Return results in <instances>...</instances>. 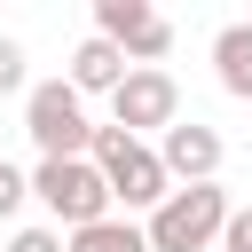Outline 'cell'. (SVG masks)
<instances>
[{"instance_id": "cell-3", "label": "cell", "mask_w": 252, "mask_h": 252, "mask_svg": "<svg viewBox=\"0 0 252 252\" xmlns=\"http://www.w3.org/2000/svg\"><path fill=\"white\" fill-rule=\"evenodd\" d=\"M24 134L39 142V158H87L94 118H87V102H79L71 79H39V87L24 94Z\"/></svg>"}, {"instance_id": "cell-13", "label": "cell", "mask_w": 252, "mask_h": 252, "mask_svg": "<svg viewBox=\"0 0 252 252\" xmlns=\"http://www.w3.org/2000/svg\"><path fill=\"white\" fill-rule=\"evenodd\" d=\"M16 87H24V47L0 39V94H16Z\"/></svg>"}, {"instance_id": "cell-6", "label": "cell", "mask_w": 252, "mask_h": 252, "mask_svg": "<svg viewBox=\"0 0 252 252\" xmlns=\"http://www.w3.org/2000/svg\"><path fill=\"white\" fill-rule=\"evenodd\" d=\"M158 165H165V181H213L220 173V134L213 126H197V118H173L165 126V142H158Z\"/></svg>"}, {"instance_id": "cell-5", "label": "cell", "mask_w": 252, "mask_h": 252, "mask_svg": "<svg viewBox=\"0 0 252 252\" xmlns=\"http://www.w3.org/2000/svg\"><path fill=\"white\" fill-rule=\"evenodd\" d=\"M173 118H181V87H173V71H126V79H118V94H110V126H118V134L142 142L150 126L165 134Z\"/></svg>"}, {"instance_id": "cell-4", "label": "cell", "mask_w": 252, "mask_h": 252, "mask_svg": "<svg viewBox=\"0 0 252 252\" xmlns=\"http://www.w3.org/2000/svg\"><path fill=\"white\" fill-rule=\"evenodd\" d=\"M32 197H39L63 228H94V220H110V189H102V173H94L87 158H39Z\"/></svg>"}, {"instance_id": "cell-1", "label": "cell", "mask_w": 252, "mask_h": 252, "mask_svg": "<svg viewBox=\"0 0 252 252\" xmlns=\"http://www.w3.org/2000/svg\"><path fill=\"white\" fill-rule=\"evenodd\" d=\"M87 165L102 173L110 205H126V213H158V205L173 197V181H165L158 150H150V142H134V134H118V126H94V142H87Z\"/></svg>"}, {"instance_id": "cell-7", "label": "cell", "mask_w": 252, "mask_h": 252, "mask_svg": "<svg viewBox=\"0 0 252 252\" xmlns=\"http://www.w3.org/2000/svg\"><path fill=\"white\" fill-rule=\"evenodd\" d=\"M213 79L236 102H252V24H220L213 32Z\"/></svg>"}, {"instance_id": "cell-11", "label": "cell", "mask_w": 252, "mask_h": 252, "mask_svg": "<svg viewBox=\"0 0 252 252\" xmlns=\"http://www.w3.org/2000/svg\"><path fill=\"white\" fill-rule=\"evenodd\" d=\"M24 197H32V173H16V165L0 158V220H8V213H16Z\"/></svg>"}, {"instance_id": "cell-9", "label": "cell", "mask_w": 252, "mask_h": 252, "mask_svg": "<svg viewBox=\"0 0 252 252\" xmlns=\"http://www.w3.org/2000/svg\"><path fill=\"white\" fill-rule=\"evenodd\" d=\"M150 24H158V8H150V0H94V39H110L118 55H126Z\"/></svg>"}, {"instance_id": "cell-15", "label": "cell", "mask_w": 252, "mask_h": 252, "mask_svg": "<svg viewBox=\"0 0 252 252\" xmlns=\"http://www.w3.org/2000/svg\"><path fill=\"white\" fill-rule=\"evenodd\" d=\"M0 252H8V244H0Z\"/></svg>"}, {"instance_id": "cell-2", "label": "cell", "mask_w": 252, "mask_h": 252, "mask_svg": "<svg viewBox=\"0 0 252 252\" xmlns=\"http://www.w3.org/2000/svg\"><path fill=\"white\" fill-rule=\"evenodd\" d=\"M220 228H228V189H220V181L173 189V197L142 220L150 252H205V244H220Z\"/></svg>"}, {"instance_id": "cell-10", "label": "cell", "mask_w": 252, "mask_h": 252, "mask_svg": "<svg viewBox=\"0 0 252 252\" xmlns=\"http://www.w3.org/2000/svg\"><path fill=\"white\" fill-rule=\"evenodd\" d=\"M63 252H150V236L134 220H94V228H71Z\"/></svg>"}, {"instance_id": "cell-14", "label": "cell", "mask_w": 252, "mask_h": 252, "mask_svg": "<svg viewBox=\"0 0 252 252\" xmlns=\"http://www.w3.org/2000/svg\"><path fill=\"white\" fill-rule=\"evenodd\" d=\"M220 252H252V205H244V213H228V228H220Z\"/></svg>"}, {"instance_id": "cell-12", "label": "cell", "mask_w": 252, "mask_h": 252, "mask_svg": "<svg viewBox=\"0 0 252 252\" xmlns=\"http://www.w3.org/2000/svg\"><path fill=\"white\" fill-rule=\"evenodd\" d=\"M8 252H63V236H55V228H16Z\"/></svg>"}, {"instance_id": "cell-8", "label": "cell", "mask_w": 252, "mask_h": 252, "mask_svg": "<svg viewBox=\"0 0 252 252\" xmlns=\"http://www.w3.org/2000/svg\"><path fill=\"white\" fill-rule=\"evenodd\" d=\"M118 79H126V55H118L110 39H79V55H71V87H79V94H118Z\"/></svg>"}]
</instances>
